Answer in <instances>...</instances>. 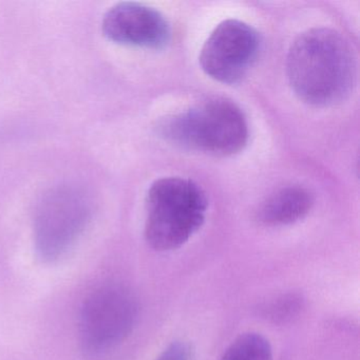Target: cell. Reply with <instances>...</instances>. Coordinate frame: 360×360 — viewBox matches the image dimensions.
Wrapping results in <instances>:
<instances>
[{"mask_svg":"<svg viewBox=\"0 0 360 360\" xmlns=\"http://www.w3.org/2000/svg\"><path fill=\"white\" fill-rule=\"evenodd\" d=\"M102 30L109 41L145 49H164L172 41V26L161 12L140 3L113 6L103 18Z\"/></svg>","mask_w":360,"mask_h":360,"instance_id":"52a82bcc","label":"cell"},{"mask_svg":"<svg viewBox=\"0 0 360 360\" xmlns=\"http://www.w3.org/2000/svg\"><path fill=\"white\" fill-rule=\"evenodd\" d=\"M207 208L205 191L191 179L155 181L146 197L147 243L158 252L178 250L203 226Z\"/></svg>","mask_w":360,"mask_h":360,"instance_id":"3957f363","label":"cell"},{"mask_svg":"<svg viewBox=\"0 0 360 360\" xmlns=\"http://www.w3.org/2000/svg\"><path fill=\"white\" fill-rule=\"evenodd\" d=\"M138 316V300L127 286L115 282L96 286L79 311V343L85 355L100 358L110 353L131 334Z\"/></svg>","mask_w":360,"mask_h":360,"instance_id":"277c9868","label":"cell"},{"mask_svg":"<svg viewBox=\"0 0 360 360\" xmlns=\"http://www.w3.org/2000/svg\"><path fill=\"white\" fill-rule=\"evenodd\" d=\"M314 204L315 198L309 189L300 185H290L267 197L259 205L255 218L263 226H286L304 219Z\"/></svg>","mask_w":360,"mask_h":360,"instance_id":"ba28073f","label":"cell"},{"mask_svg":"<svg viewBox=\"0 0 360 360\" xmlns=\"http://www.w3.org/2000/svg\"><path fill=\"white\" fill-rule=\"evenodd\" d=\"M158 131L176 146L216 157L237 155L250 139L243 111L224 98H208L186 111L169 115L160 122Z\"/></svg>","mask_w":360,"mask_h":360,"instance_id":"7a4b0ae2","label":"cell"},{"mask_svg":"<svg viewBox=\"0 0 360 360\" xmlns=\"http://www.w3.org/2000/svg\"><path fill=\"white\" fill-rule=\"evenodd\" d=\"M258 32L246 22L226 20L206 39L200 53L202 70L219 83L235 85L243 81L260 53Z\"/></svg>","mask_w":360,"mask_h":360,"instance_id":"8992f818","label":"cell"},{"mask_svg":"<svg viewBox=\"0 0 360 360\" xmlns=\"http://www.w3.org/2000/svg\"><path fill=\"white\" fill-rule=\"evenodd\" d=\"M271 343L258 333L240 335L226 349L221 360H271Z\"/></svg>","mask_w":360,"mask_h":360,"instance_id":"9c48e42d","label":"cell"},{"mask_svg":"<svg viewBox=\"0 0 360 360\" xmlns=\"http://www.w3.org/2000/svg\"><path fill=\"white\" fill-rule=\"evenodd\" d=\"M300 297L296 295H286L277 299L275 302L269 305V316L274 320H283L286 318H290L292 316L296 315L299 309H301Z\"/></svg>","mask_w":360,"mask_h":360,"instance_id":"30bf717a","label":"cell"},{"mask_svg":"<svg viewBox=\"0 0 360 360\" xmlns=\"http://www.w3.org/2000/svg\"><path fill=\"white\" fill-rule=\"evenodd\" d=\"M91 218V202L77 185L62 184L41 198L34 217L37 256L46 263L60 260L81 237Z\"/></svg>","mask_w":360,"mask_h":360,"instance_id":"5b68a950","label":"cell"},{"mask_svg":"<svg viewBox=\"0 0 360 360\" xmlns=\"http://www.w3.org/2000/svg\"><path fill=\"white\" fill-rule=\"evenodd\" d=\"M290 87L305 104L330 107L345 102L357 82V58L338 31L313 28L301 33L288 50Z\"/></svg>","mask_w":360,"mask_h":360,"instance_id":"6da1fadb","label":"cell"},{"mask_svg":"<svg viewBox=\"0 0 360 360\" xmlns=\"http://www.w3.org/2000/svg\"><path fill=\"white\" fill-rule=\"evenodd\" d=\"M191 352L188 343L185 341H174L168 345L157 360H191Z\"/></svg>","mask_w":360,"mask_h":360,"instance_id":"8fae6325","label":"cell"}]
</instances>
